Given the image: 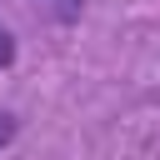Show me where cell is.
I'll return each instance as SVG.
<instances>
[{
	"mask_svg": "<svg viewBox=\"0 0 160 160\" xmlns=\"http://www.w3.org/2000/svg\"><path fill=\"white\" fill-rule=\"evenodd\" d=\"M75 5H80V0H60V10H65V15H75Z\"/></svg>",
	"mask_w": 160,
	"mask_h": 160,
	"instance_id": "cell-3",
	"label": "cell"
},
{
	"mask_svg": "<svg viewBox=\"0 0 160 160\" xmlns=\"http://www.w3.org/2000/svg\"><path fill=\"white\" fill-rule=\"evenodd\" d=\"M15 135H20V120H15L10 110H0V150H5V145H10Z\"/></svg>",
	"mask_w": 160,
	"mask_h": 160,
	"instance_id": "cell-1",
	"label": "cell"
},
{
	"mask_svg": "<svg viewBox=\"0 0 160 160\" xmlns=\"http://www.w3.org/2000/svg\"><path fill=\"white\" fill-rule=\"evenodd\" d=\"M15 60V45H10V35H5V25H0V65H10Z\"/></svg>",
	"mask_w": 160,
	"mask_h": 160,
	"instance_id": "cell-2",
	"label": "cell"
}]
</instances>
